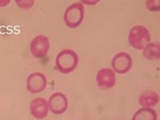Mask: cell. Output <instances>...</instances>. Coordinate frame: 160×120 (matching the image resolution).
<instances>
[{"label": "cell", "instance_id": "2", "mask_svg": "<svg viewBox=\"0 0 160 120\" xmlns=\"http://www.w3.org/2000/svg\"><path fill=\"white\" fill-rule=\"evenodd\" d=\"M151 37L149 29L142 25L132 27L128 34V42L133 48L142 50L145 46L150 43Z\"/></svg>", "mask_w": 160, "mask_h": 120}, {"label": "cell", "instance_id": "13", "mask_svg": "<svg viewBox=\"0 0 160 120\" xmlns=\"http://www.w3.org/2000/svg\"><path fill=\"white\" fill-rule=\"evenodd\" d=\"M16 4L19 5L20 7H22L23 5H25L22 8H30L31 6H33L34 1H16Z\"/></svg>", "mask_w": 160, "mask_h": 120}, {"label": "cell", "instance_id": "5", "mask_svg": "<svg viewBox=\"0 0 160 120\" xmlns=\"http://www.w3.org/2000/svg\"><path fill=\"white\" fill-rule=\"evenodd\" d=\"M111 66L114 72L118 74H126L132 66V60L130 54H128L126 52H121L115 55L112 62Z\"/></svg>", "mask_w": 160, "mask_h": 120}, {"label": "cell", "instance_id": "12", "mask_svg": "<svg viewBox=\"0 0 160 120\" xmlns=\"http://www.w3.org/2000/svg\"><path fill=\"white\" fill-rule=\"evenodd\" d=\"M143 55L148 60H159L160 48L158 44L149 43L143 48Z\"/></svg>", "mask_w": 160, "mask_h": 120}, {"label": "cell", "instance_id": "8", "mask_svg": "<svg viewBox=\"0 0 160 120\" xmlns=\"http://www.w3.org/2000/svg\"><path fill=\"white\" fill-rule=\"evenodd\" d=\"M97 85L103 90H108L116 85V75L112 69L104 68L98 71L96 76Z\"/></svg>", "mask_w": 160, "mask_h": 120}, {"label": "cell", "instance_id": "11", "mask_svg": "<svg viewBox=\"0 0 160 120\" xmlns=\"http://www.w3.org/2000/svg\"><path fill=\"white\" fill-rule=\"evenodd\" d=\"M132 120H158V114L151 108H142L135 112Z\"/></svg>", "mask_w": 160, "mask_h": 120}, {"label": "cell", "instance_id": "7", "mask_svg": "<svg viewBox=\"0 0 160 120\" xmlns=\"http://www.w3.org/2000/svg\"><path fill=\"white\" fill-rule=\"evenodd\" d=\"M48 107L52 113L62 114L68 109V99L62 92H54L50 96Z\"/></svg>", "mask_w": 160, "mask_h": 120}, {"label": "cell", "instance_id": "10", "mask_svg": "<svg viewBox=\"0 0 160 120\" xmlns=\"http://www.w3.org/2000/svg\"><path fill=\"white\" fill-rule=\"evenodd\" d=\"M139 102L144 108H151L158 104L159 96L154 91H145L140 95Z\"/></svg>", "mask_w": 160, "mask_h": 120}, {"label": "cell", "instance_id": "3", "mask_svg": "<svg viewBox=\"0 0 160 120\" xmlns=\"http://www.w3.org/2000/svg\"><path fill=\"white\" fill-rule=\"evenodd\" d=\"M85 17V6L82 2L74 3L66 9L63 15L65 24L70 29H76L82 23Z\"/></svg>", "mask_w": 160, "mask_h": 120}, {"label": "cell", "instance_id": "4", "mask_svg": "<svg viewBox=\"0 0 160 120\" xmlns=\"http://www.w3.org/2000/svg\"><path fill=\"white\" fill-rule=\"evenodd\" d=\"M50 49V41L45 35H38L30 44V52L35 58L41 59L47 54Z\"/></svg>", "mask_w": 160, "mask_h": 120}, {"label": "cell", "instance_id": "9", "mask_svg": "<svg viewBox=\"0 0 160 120\" xmlns=\"http://www.w3.org/2000/svg\"><path fill=\"white\" fill-rule=\"evenodd\" d=\"M30 113L36 119H43L47 117L49 112L48 102L42 97L35 98L29 104Z\"/></svg>", "mask_w": 160, "mask_h": 120}, {"label": "cell", "instance_id": "6", "mask_svg": "<svg viewBox=\"0 0 160 120\" xmlns=\"http://www.w3.org/2000/svg\"><path fill=\"white\" fill-rule=\"evenodd\" d=\"M27 90L31 93H38L46 89L47 80L45 75L40 72L30 74L26 80Z\"/></svg>", "mask_w": 160, "mask_h": 120}, {"label": "cell", "instance_id": "1", "mask_svg": "<svg viewBox=\"0 0 160 120\" xmlns=\"http://www.w3.org/2000/svg\"><path fill=\"white\" fill-rule=\"evenodd\" d=\"M55 64L61 73H71L78 65V55L71 49H64L58 53L55 59Z\"/></svg>", "mask_w": 160, "mask_h": 120}]
</instances>
